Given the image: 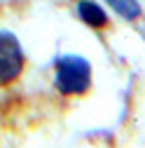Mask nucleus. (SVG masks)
I'll return each instance as SVG.
<instances>
[{"instance_id":"obj_1","label":"nucleus","mask_w":145,"mask_h":148,"mask_svg":"<svg viewBox=\"0 0 145 148\" xmlns=\"http://www.w3.org/2000/svg\"><path fill=\"white\" fill-rule=\"evenodd\" d=\"M54 85L66 97L84 94L91 85V64L84 57H77V54H66L56 61Z\"/></svg>"},{"instance_id":"obj_2","label":"nucleus","mask_w":145,"mask_h":148,"mask_svg":"<svg viewBox=\"0 0 145 148\" xmlns=\"http://www.w3.org/2000/svg\"><path fill=\"white\" fill-rule=\"evenodd\" d=\"M24 71V49L19 38L0 28V85H9L21 75Z\"/></svg>"},{"instance_id":"obj_3","label":"nucleus","mask_w":145,"mask_h":148,"mask_svg":"<svg viewBox=\"0 0 145 148\" xmlns=\"http://www.w3.org/2000/svg\"><path fill=\"white\" fill-rule=\"evenodd\" d=\"M77 14H80V19L87 24V26H91V28H103L108 26V14L101 5H96L94 0H82V3L77 5Z\"/></svg>"},{"instance_id":"obj_4","label":"nucleus","mask_w":145,"mask_h":148,"mask_svg":"<svg viewBox=\"0 0 145 148\" xmlns=\"http://www.w3.org/2000/svg\"><path fill=\"white\" fill-rule=\"evenodd\" d=\"M105 3L126 21H133L140 16V3L138 0H105Z\"/></svg>"}]
</instances>
